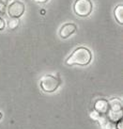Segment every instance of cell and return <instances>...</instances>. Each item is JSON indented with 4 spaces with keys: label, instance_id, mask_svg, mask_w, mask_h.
I'll use <instances>...</instances> for the list:
<instances>
[{
    "label": "cell",
    "instance_id": "obj_6",
    "mask_svg": "<svg viewBox=\"0 0 123 129\" xmlns=\"http://www.w3.org/2000/svg\"><path fill=\"white\" fill-rule=\"evenodd\" d=\"M94 109L96 112H98L99 114L107 113L109 109L108 102L104 99H100V100L96 101V103L94 105Z\"/></svg>",
    "mask_w": 123,
    "mask_h": 129
},
{
    "label": "cell",
    "instance_id": "obj_3",
    "mask_svg": "<svg viewBox=\"0 0 123 129\" xmlns=\"http://www.w3.org/2000/svg\"><path fill=\"white\" fill-rule=\"evenodd\" d=\"M73 10L80 17H87L92 12L93 6L90 0H76L73 5Z\"/></svg>",
    "mask_w": 123,
    "mask_h": 129
},
{
    "label": "cell",
    "instance_id": "obj_9",
    "mask_svg": "<svg viewBox=\"0 0 123 129\" xmlns=\"http://www.w3.org/2000/svg\"><path fill=\"white\" fill-rule=\"evenodd\" d=\"M19 25V20L18 18H11L9 21V28L14 29Z\"/></svg>",
    "mask_w": 123,
    "mask_h": 129
},
{
    "label": "cell",
    "instance_id": "obj_12",
    "mask_svg": "<svg viewBox=\"0 0 123 129\" xmlns=\"http://www.w3.org/2000/svg\"><path fill=\"white\" fill-rule=\"evenodd\" d=\"M2 118V114H1V113H0V119Z\"/></svg>",
    "mask_w": 123,
    "mask_h": 129
},
{
    "label": "cell",
    "instance_id": "obj_8",
    "mask_svg": "<svg viewBox=\"0 0 123 129\" xmlns=\"http://www.w3.org/2000/svg\"><path fill=\"white\" fill-rule=\"evenodd\" d=\"M114 15H115V18L118 24L122 25L123 24V6L122 5H118L116 6V8L114 11Z\"/></svg>",
    "mask_w": 123,
    "mask_h": 129
},
{
    "label": "cell",
    "instance_id": "obj_1",
    "mask_svg": "<svg viewBox=\"0 0 123 129\" xmlns=\"http://www.w3.org/2000/svg\"><path fill=\"white\" fill-rule=\"evenodd\" d=\"M92 58L91 52L86 47H78L73 52L67 60L66 63L68 65H80L86 66L89 64Z\"/></svg>",
    "mask_w": 123,
    "mask_h": 129
},
{
    "label": "cell",
    "instance_id": "obj_11",
    "mask_svg": "<svg viewBox=\"0 0 123 129\" xmlns=\"http://www.w3.org/2000/svg\"><path fill=\"white\" fill-rule=\"evenodd\" d=\"M37 3H46L48 0H34Z\"/></svg>",
    "mask_w": 123,
    "mask_h": 129
},
{
    "label": "cell",
    "instance_id": "obj_5",
    "mask_svg": "<svg viewBox=\"0 0 123 129\" xmlns=\"http://www.w3.org/2000/svg\"><path fill=\"white\" fill-rule=\"evenodd\" d=\"M76 25L73 23H69V24H65L61 26L60 28V37L62 39H67L69 38L71 35H73V33L76 31Z\"/></svg>",
    "mask_w": 123,
    "mask_h": 129
},
{
    "label": "cell",
    "instance_id": "obj_4",
    "mask_svg": "<svg viewBox=\"0 0 123 129\" xmlns=\"http://www.w3.org/2000/svg\"><path fill=\"white\" fill-rule=\"evenodd\" d=\"M25 10V4L20 2V1H14L9 6L8 12H9V15L11 18H19L24 14Z\"/></svg>",
    "mask_w": 123,
    "mask_h": 129
},
{
    "label": "cell",
    "instance_id": "obj_2",
    "mask_svg": "<svg viewBox=\"0 0 123 129\" xmlns=\"http://www.w3.org/2000/svg\"><path fill=\"white\" fill-rule=\"evenodd\" d=\"M60 85V80L52 75H46L40 79V88L45 92H54Z\"/></svg>",
    "mask_w": 123,
    "mask_h": 129
},
{
    "label": "cell",
    "instance_id": "obj_7",
    "mask_svg": "<svg viewBox=\"0 0 123 129\" xmlns=\"http://www.w3.org/2000/svg\"><path fill=\"white\" fill-rule=\"evenodd\" d=\"M108 106L113 112H120L122 109V102L117 98L111 99L108 102Z\"/></svg>",
    "mask_w": 123,
    "mask_h": 129
},
{
    "label": "cell",
    "instance_id": "obj_10",
    "mask_svg": "<svg viewBox=\"0 0 123 129\" xmlns=\"http://www.w3.org/2000/svg\"><path fill=\"white\" fill-rule=\"evenodd\" d=\"M5 28V22L2 18H0V30H3Z\"/></svg>",
    "mask_w": 123,
    "mask_h": 129
}]
</instances>
